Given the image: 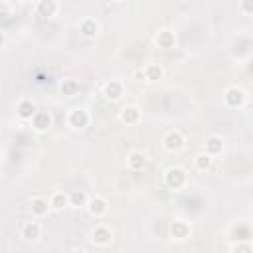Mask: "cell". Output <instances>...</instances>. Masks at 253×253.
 Wrapping results in <instances>:
<instances>
[{"instance_id": "cell-1", "label": "cell", "mask_w": 253, "mask_h": 253, "mask_svg": "<svg viewBox=\"0 0 253 253\" xmlns=\"http://www.w3.org/2000/svg\"><path fill=\"white\" fill-rule=\"evenodd\" d=\"M184 144H186V138H184V134L180 130H170L162 140V146L168 152H178L180 148H184Z\"/></svg>"}, {"instance_id": "cell-2", "label": "cell", "mask_w": 253, "mask_h": 253, "mask_svg": "<svg viewBox=\"0 0 253 253\" xmlns=\"http://www.w3.org/2000/svg\"><path fill=\"white\" fill-rule=\"evenodd\" d=\"M67 121H69V125L73 126V128H85L87 125H89V121H91V117H89V113L85 111V109H73L71 113H69V117H67Z\"/></svg>"}, {"instance_id": "cell-3", "label": "cell", "mask_w": 253, "mask_h": 253, "mask_svg": "<svg viewBox=\"0 0 253 253\" xmlns=\"http://www.w3.org/2000/svg\"><path fill=\"white\" fill-rule=\"evenodd\" d=\"M164 180H166V184H168L170 188L178 190V188H182V186L186 184V172H184L182 168H170V170L166 172Z\"/></svg>"}, {"instance_id": "cell-4", "label": "cell", "mask_w": 253, "mask_h": 253, "mask_svg": "<svg viewBox=\"0 0 253 253\" xmlns=\"http://www.w3.org/2000/svg\"><path fill=\"white\" fill-rule=\"evenodd\" d=\"M223 99H225V103L229 107H239L245 101V91L241 87H229V89H225Z\"/></svg>"}, {"instance_id": "cell-5", "label": "cell", "mask_w": 253, "mask_h": 253, "mask_svg": "<svg viewBox=\"0 0 253 253\" xmlns=\"http://www.w3.org/2000/svg\"><path fill=\"white\" fill-rule=\"evenodd\" d=\"M119 119H121L123 123H126V125H136V123L140 121V111H138V107H134V105H125V107L119 111Z\"/></svg>"}, {"instance_id": "cell-6", "label": "cell", "mask_w": 253, "mask_h": 253, "mask_svg": "<svg viewBox=\"0 0 253 253\" xmlns=\"http://www.w3.org/2000/svg\"><path fill=\"white\" fill-rule=\"evenodd\" d=\"M38 113V109H36V105L30 101V99H22L18 105H16V115L20 117V119H24V121H32V117Z\"/></svg>"}, {"instance_id": "cell-7", "label": "cell", "mask_w": 253, "mask_h": 253, "mask_svg": "<svg viewBox=\"0 0 253 253\" xmlns=\"http://www.w3.org/2000/svg\"><path fill=\"white\" fill-rule=\"evenodd\" d=\"M49 208H51V206H49V200H47V198L34 196V198L30 200V210H32V213H34V215H38V217L45 215Z\"/></svg>"}, {"instance_id": "cell-8", "label": "cell", "mask_w": 253, "mask_h": 253, "mask_svg": "<svg viewBox=\"0 0 253 253\" xmlns=\"http://www.w3.org/2000/svg\"><path fill=\"white\" fill-rule=\"evenodd\" d=\"M42 233V225L38 221H26L20 229V235L26 239V241H36Z\"/></svg>"}, {"instance_id": "cell-9", "label": "cell", "mask_w": 253, "mask_h": 253, "mask_svg": "<svg viewBox=\"0 0 253 253\" xmlns=\"http://www.w3.org/2000/svg\"><path fill=\"white\" fill-rule=\"evenodd\" d=\"M103 93H105V97H107V99L117 101V99H121V95H123V83H121L119 79H111V81H107V83H105Z\"/></svg>"}, {"instance_id": "cell-10", "label": "cell", "mask_w": 253, "mask_h": 253, "mask_svg": "<svg viewBox=\"0 0 253 253\" xmlns=\"http://www.w3.org/2000/svg\"><path fill=\"white\" fill-rule=\"evenodd\" d=\"M32 126L38 130V132H43L51 126V115L49 113H43V111H38L34 117H32Z\"/></svg>"}, {"instance_id": "cell-11", "label": "cell", "mask_w": 253, "mask_h": 253, "mask_svg": "<svg viewBox=\"0 0 253 253\" xmlns=\"http://www.w3.org/2000/svg\"><path fill=\"white\" fill-rule=\"evenodd\" d=\"M79 32L83 38H95L99 34V24L95 18H83L79 24Z\"/></svg>"}, {"instance_id": "cell-12", "label": "cell", "mask_w": 253, "mask_h": 253, "mask_svg": "<svg viewBox=\"0 0 253 253\" xmlns=\"http://www.w3.org/2000/svg\"><path fill=\"white\" fill-rule=\"evenodd\" d=\"M146 162H148V158H146V154L144 152H140V150H134V152H130L128 154V158H126V166L130 168V170H142L144 166H146Z\"/></svg>"}, {"instance_id": "cell-13", "label": "cell", "mask_w": 253, "mask_h": 253, "mask_svg": "<svg viewBox=\"0 0 253 253\" xmlns=\"http://www.w3.org/2000/svg\"><path fill=\"white\" fill-rule=\"evenodd\" d=\"M87 210H89L91 215L99 217V215L107 213V200L101 198V196H95V198H91V200L87 202Z\"/></svg>"}, {"instance_id": "cell-14", "label": "cell", "mask_w": 253, "mask_h": 253, "mask_svg": "<svg viewBox=\"0 0 253 253\" xmlns=\"http://www.w3.org/2000/svg\"><path fill=\"white\" fill-rule=\"evenodd\" d=\"M113 239V231L107 227V225H97L95 229H93V241H95V245H107L109 241Z\"/></svg>"}, {"instance_id": "cell-15", "label": "cell", "mask_w": 253, "mask_h": 253, "mask_svg": "<svg viewBox=\"0 0 253 253\" xmlns=\"http://www.w3.org/2000/svg\"><path fill=\"white\" fill-rule=\"evenodd\" d=\"M36 12H38L40 16H43V18H51V16H55V12H57V2H55V0H38Z\"/></svg>"}, {"instance_id": "cell-16", "label": "cell", "mask_w": 253, "mask_h": 253, "mask_svg": "<svg viewBox=\"0 0 253 253\" xmlns=\"http://www.w3.org/2000/svg\"><path fill=\"white\" fill-rule=\"evenodd\" d=\"M49 206L53 211H61L65 206H69V194L65 192H53L49 198Z\"/></svg>"}, {"instance_id": "cell-17", "label": "cell", "mask_w": 253, "mask_h": 253, "mask_svg": "<svg viewBox=\"0 0 253 253\" xmlns=\"http://www.w3.org/2000/svg\"><path fill=\"white\" fill-rule=\"evenodd\" d=\"M142 73H144V77H146L148 81H158V79H162L164 69H162V65H158V63H148V65L142 69Z\"/></svg>"}, {"instance_id": "cell-18", "label": "cell", "mask_w": 253, "mask_h": 253, "mask_svg": "<svg viewBox=\"0 0 253 253\" xmlns=\"http://www.w3.org/2000/svg\"><path fill=\"white\" fill-rule=\"evenodd\" d=\"M211 160H213V156L204 150V152H198V154L194 156V166L204 172V170H208V168L211 166Z\"/></svg>"}, {"instance_id": "cell-19", "label": "cell", "mask_w": 253, "mask_h": 253, "mask_svg": "<svg viewBox=\"0 0 253 253\" xmlns=\"http://www.w3.org/2000/svg\"><path fill=\"white\" fill-rule=\"evenodd\" d=\"M170 231H172V235H174V237H178V239H184V237H188V233H190V227H188V223H186L184 219H176V221L172 223Z\"/></svg>"}, {"instance_id": "cell-20", "label": "cell", "mask_w": 253, "mask_h": 253, "mask_svg": "<svg viewBox=\"0 0 253 253\" xmlns=\"http://www.w3.org/2000/svg\"><path fill=\"white\" fill-rule=\"evenodd\" d=\"M156 43H158L160 47H172V45H174V34L168 32V30L158 32V36H156Z\"/></svg>"}, {"instance_id": "cell-21", "label": "cell", "mask_w": 253, "mask_h": 253, "mask_svg": "<svg viewBox=\"0 0 253 253\" xmlns=\"http://www.w3.org/2000/svg\"><path fill=\"white\" fill-rule=\"evenodd\" d=\"M221 138L219 136H210L208 140H206V152H210L211 156H215L217 152H221Z\"/></svg>"}, {"instance_id": "cell-22", "label": "cell", "mask_w": 253, "mask_h": 253, "mask_svg": "<svg viewBox=\"0 0 253 253\" xmlns=\"http://www.w3.org/2000/svg\"><path fill=\"white\" fill-rule=\"evenodd\" d=\"M87 202H89V198L81 190H75V192L69 194V206H77L79 208V206H87Z\"/></svg>"}, {"instance_id": "cell-23", "label": "cell", "mask_w": 253, "mask_h": 253, "mask_svg": "<svg viewBox=\"0 0 253 253\" xmlns=\"http://www.w3.org/2000/svg\"><path fill=\"white\" fill-rule=\"evenodd\" d=\"M77 89H79V85H77V81H73V79H67V81H63V83H61V93H63V95H67V97L75 95V93H77Z\"/></svg>"}, {"instance_id": "cell-24", "label": "cell", "mask_w": 253, "mask_h": 253, "mask_svg": "<svg viewBox=\"0 0 253 253\" xmlns=\"http://www.w3.org/2000/svg\"><path fill=\"white\" fill-rule=\"evenodd\" d=\"M239 10L247 16H253V0H239Z\"/></svg>"}, {"instance_id": "cell-25", "label": "cell", "mask_w": 253, "mask_h": 253, "mask_svg": "<svg viewBox=\"0 0 253 253\" xmlns=\"http://www.w3.org/2000/svg\"><path fill=\"white\" fill-rule=\"evenodd\" d=\"M113 2H123V0H113Z\"/></svg>"}, {"instance_id": "cell-26", "label": "cell", "mask_w": 253, "mask_h": 253, "mask_svg": "<svg viewBox=\"0 0 253 253\" xmlns=\"http://www.w3.org/2000/svg\"><path fill=\"white\" fill-rule=\"evenodd\" d=\"M12 2H16V0H12Z\"/></svg>"}]
</instances>
